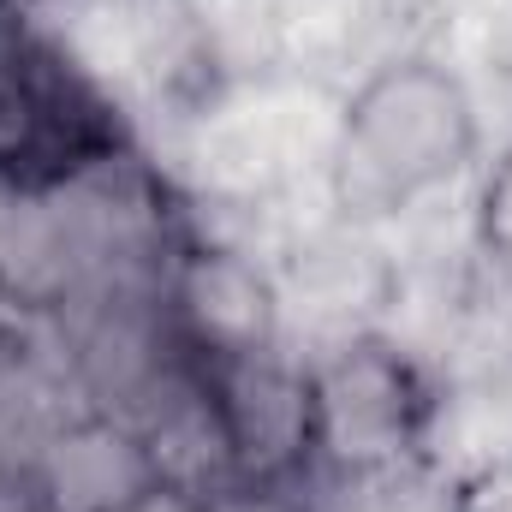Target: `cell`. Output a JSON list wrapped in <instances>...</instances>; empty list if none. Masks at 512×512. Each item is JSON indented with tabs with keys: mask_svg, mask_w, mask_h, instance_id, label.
I'll return each mask as SVG.
<instances>
[{
	"mask_svg": "<svg viewBox=\"0 0 512 512\" xmlns=\"http://www.w3.org/2000/svg\"><path fill=\"white\" fill-rule=\"evenodd\" d=\"M483 149V120L453 66L435 54L382 60L340 108L334 203L352 221H393L453 185Z\"/></svg>",
	"mask_w": 512,
	"mask_h": 512,
	"instance_id": "6da1fadb",
	"label": "cell"
},
{
	"mask_svg": "<svg viewBox=\"0 0 512 512\" xmlns=\"http://www.w3.org/2000/svg\"><path fill=\"white\" fill-rule=\"evenodd\" d=\"M131 155L114 96L36 24L0 18V185L48 197Z\"/></svg>",
	"mask_w": 512,
	"mask_h": 512,
	"instance_id": "7a4b0ae2",
	"label": "cell"
},
{
	"mask_svg": "<svg viewBox=\"0 0 512 512\" xmlns=\"http://www.w3.org/2000/svg\"><path fill=\"white\" fill-rule=\"evenodd\" d=\"M435 417L429 382L393 346L358 340L322 376H310V447L340 465L376 471L423 447Z\"/></svg>",
	"mask_w": 512,
	"mask_h": 512,
	"instance_id": "3957f363",
	"label": "cell"
},
{
	"mask_svg": "<svg viewBox=\"0 0 512 512\" xmlns=\"http://www.w3.org/2000/svg\"><path fill=\"white\" fill-rule=\"evenodd\" d=\"M471 227H477V251L489 262H501V268H512V143L501 149V161L477 185Z\"/></svg>",
	"mask_w": 512,
	"mask_h": 512,
	"instance_id": "277c9868",
	"label": "cell"
}]
</instances>
